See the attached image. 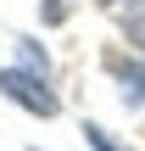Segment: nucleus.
<instances>
[{
    "label": "nucleus",
    "mask_w": 145,
    "mask_h": 151,
    "mask_svg": "<svg viewBox=\"0 0 145 151\" xmlns=\"http://www.w3.org/2000/svg\"><path fill=\"white\" fill-rule=\"evenodd\" d=\"M0 90L17 101V106H28V112H39V118H56V95L34 78V73H22V67H6L0 73Z\"/></svg>",
    "instance_id": "obj_1"
},
{
    "label": "nucleus",
    "mask_w": 145,
    "mask_h": 151,
    "mask_svg": "<svg viewBox=\"0 0 145 151\" xmlns=\"http://www.w3.org/2000/svg\"><path fill=\"white\" fill-rule=\"evenodd\" d=\"M101 6H117V0H101Z\"/></svg>",
    "instance_id": "obj_7"
},
{
    "label": "nucleus",
    "mask_w": 145,
    "mask_h": 151,
    "mask_svg": "<svg viewBox=\"0 0 145 151\" xmlns=\"http://www.w3.org/2000/svg\"><path fill=\"white\" fill-rule=\"evenodd\" d=\"M84 134H89V146H95V151H117V146H112V134H106V129H101V123H89V129H84Z\"/></svg>",
    "instance_id": "obj_3"
},
{
    "label": "nucleus",
    "mask_w": 145,
    "mask_h": 151,
    "mask_svg": "<svg viewBox=\"0 0 145 151\" xmlns=\"http://www.w3.org/2000/svg\"><path fill=\"white\" fill-rule=\"evenodd\" d=\"M112 73H117V84H123V101L140 106V101H145V67H140V62H117Z\"/></svg>",
    "instance_id": "obj_2"
},
{
    "label": "nucleus",
    "mask_w": 145,
    "mask_h": 151,
    "mask_svg": "<svg viewBox=\"0 0 145 151\" xmlns=\"http://www.w3.org/2000/svg\"><path fill=\"white\" fill-rule=\"evenodd\" d=\"M67 17V0H45V22H61Z\"/></svg>",
    "instance_id": "obj_5"
},
{
    "label": "nucleus",
    "mask_w": 145,
    "mask_h": 151,
    "mask_svg": "<svg viewBox=\"0 0 145 151\" xmlns=\"http://www.w3.org/2000/svg\"><path fill=\"white\" fill-rule=\"evenodd\" d=\"M129 34H134V39L145 45V17H134V22H129Z\"/></svg>",
    "instance_id": "obj_6"
},
{
    "label": "nucleus",
    "mask_w": 145,
    "mask_h": 151,
    "mask_svg": "<svg viewBox=\"0 0 145 151\" xmlns=\"http://www.w3.org/2000/svg\"><path fill=\"white\" fill-rule=\"evenodd\" d=\"M22 62H28V67H39V73H45V50H39V45H34V39H22Z\"/></svg>",
    "instance_id": "obj_4"
}]
</instances>
